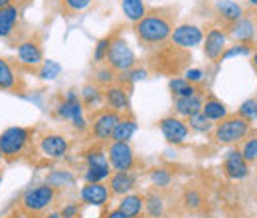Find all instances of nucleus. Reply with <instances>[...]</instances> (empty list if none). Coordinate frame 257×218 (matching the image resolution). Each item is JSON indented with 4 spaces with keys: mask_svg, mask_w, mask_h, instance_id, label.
Returning a JSON list of instances; mask_svg holds the SVG:
<instances>
[{
    "mask_svg": "<svg viewBox=\"0 0 257 218\" xmlns=\"http://www.w3.org/2000/svg\"><path fill=\"white\" fill-rule=\"evenodd\" d=\"M202 40H204V32L200 30L198 26H194V24H180V26L174 28L168 42H172L178 48L192 50L198 44H202Z\"/></svg>",
    "mask_w": 257,
    "mask_h": 218,
    "instance_id": "2eb2a0df",
    "label": "nucleus"
},
{
    "mask_svg": "<svg viewBox=\"0 0 257 218\" xmlns=\"http://www.w3.org/2000/svg\"><path fill=\"white\" fill-rule=\"evenodd\" d=\"M0 183H2V171H0Z\"/></svg>",
    "mask_w": 257,
    "mask_h": 218,
    "instance_id": "8fccbe9b",
    "label": "nucleus"
},
{
    "mask_svg": "<svg viewBox=\"0 0 257 218\" xmlns=\"http://www.w3.org/2000/svg\"><path fill=\"white\" fill-rule=\"evenodd\" d=\"M28 90L26 78L22 74V65L10 62V58L0 56V92L24 95Z\"/></svg>",
    "mask_w": 257,
    "mask_h": 218,
    "instance_id": "0eeeda50",
    "label": "nucleus"
},
{
    "mask_svg": "<svg viewBox=\"0 0 257 218\" xmlns=\"http://www.w3.org/2000/svg\"><path fill=\"white\" fill-rule=\"evenodd\" d=\"M0 161H2V151H0Z\"/></svg>",
    "mask_w": 257,
    "mask_h": 218,
    "instance_id": "3c124183",
    "label": "nucleus"
},
{
    "mask_svg": "<svg viewBox=\"0 0 257 218\" xmlns=\"http://www.w3.org/2000/svg\"><path fill=\"white\" fill-rule=\"evenodd\" d=\"M18 52V63L26 69H38L44 60V34L42 32H32L30 36L22 38L16 46Z\"/></svg>",
    "mask_w": 257,
    "mask_h": 218,
    "instance_id": "423d86ee",
    "label": "nucleus"
},
{
    "mask_svg": "<svg viewBox=\"0 0 257 218\" xmlns=\"http://www.w3.org/2000/svg\"><path fill=\"white\" fill-rule=\"evenodd\" d=\"M178 20V6L174 4H162L155 8H147L145 16L133 24V32L145 50H155L162 44H166L176 28Z\"/></svg>",
    "mask_w": 257,
    "mask_h": 218,
    "instance_id": "f257e3e1",
    "label": "nucleus"
},
{
    "mask_svg": "<svg viewBox=\"0 0 257 218\" xmlns=\"http://www.w3.org/2000/svg\"><path fill=\"white\" fill-rule=\"evenodd\" d=\"M182 202H184V206H186L188 210H198V208L202 206L204 198H202L200 190H196V188H186L184 194H182Z\"/></svg>",
    "mask_w": 257,
    "mask_h": 218,
    "instance_id": "c9c22d12",
    "label": "nucleus"
},
{
    "mask_svg": "<svg viewBox=\"0 0 257 218\" xmlns=\"http://www.w3.org/2000/svg\"><path fill=\"white\" fill-rule=\"evenodd\" d=\"M46 185H50V187H54V188L71 187V185H73V175H71L69 171H54L52 175H48Z\"/></svg>",
    "mask_w": 257,
    "mask_h": 218,
    "instance_id": "72a5a7b5",
    "label": "nucleus"
},
{
    "mask_svg": "<svg viewBox=\"0 0 257 218\" xmlns=\"http://www.w3.org/2000/svg\"><path fill=\"white\" fill-rule=\"evenodd\" d=\"M249 131H251V121L233 113V115H225L222 121L216 123V127L212 129V139L218 145H235L241 143Z\"/></svg>",
    "mask_w": 257,
    "mask_h": 218,
    "instance_id": "20e7f679",
    "label": "nucleus"
},
{
    "mask_svg": "<svg viewBox=\"0 0 257 218\" xmlns=\"http://www.w3.org/2000/svg\"><path fill=\"white\" fill-rule=\"evenodd\" d=\"M253 18H255V24H257V8H253Z\"/></svg>",
    "mask_w": 257,
    "mask_h": 218,
    "instance_id": "09e8293b",
    "label": "nucleus"
},
{
    "mask_svg": "<svg viewBox=\"0 0 257 218\" xmlns=\"http://www.w3.org/2000/svg\"><path fill=\"white\" fill-rule=\"evenodd\" d=\"M239 153L241 157L247 161V163H253L257 159V131H249L247 137L241 141V147H239Z\"/></svg>",
    "mask_w": 257,
    "mask_h": 218,
    "instance_id": "7c9ffc66",
    "label": "nucleus"
},
{
    "mask_svg": "<svg viewBox=\"0 0 257 218\" xmlns=\"http://www.w3.org/2000/svg\"><path fill=\"white\" fill-rule=\"evenodd\" d=\"M60 69H62L60 63L52 62V60H46V62L38 67V76L44 78V80H54L60 74Z\"/></svg>",
    "mask_w": 257,
    "mask_h": 218,
    "instance_id": "58836bf2",
    "label": "nucleus"
},
{
    "mask_svg": "<svg viewBox=\"0 0 257 218\" xmlns=\"http://www.w3.org/2000/svg\"><path fill=\"white\" fill-rule=\"evenodd\" d=\"M20 10H22L20 2L0 8V38H10L16 32L18 20H20Z\"/></svg>",
    "mask_w": 257,
    "mask_h": 218,
    "instance_id": "aec40b11",
    "label": "nucleus"
},
{
    "mask_svg": "<svg viewBox=\"0 0 257 218\" xmlns=\"http://www.w3.org/2000/svg\"><path fill=\"white\" fill-rule=\"evenodd\" d=\"M192 54L190 50L178 48L172 42H166L155 50H149L147 56V67L155 74H164V76H178L184 74L190 65Z\"/></svg>",
    "mask_w": 257,
    "mask_h": 218,
    "instance_id": "f03ea898",
    "label": "nucleus"
},
{
    "mask_svg": "<svg viewBox=\"0 0 257 218\" xmlns=\"http://www.w3.org/2000/svg\"><path fill=\"white\" fill-rule=\"evenodd\" d=\"M212 12H214V18H216V24L222 30H225L227 26L235 24L245 14V8L235 0H216L214 6H212Z\"/></svg>",
    "mask_w": 257,
    "mask_h": 218,
    "instance_id": "ddd939ff",
    "label": "nucleus"
},
{
    "mask_svg": "<svg viewBox=\"0 0 257 218\" xmlns=\"http://www.w3.org/2000/svg\"><path fill=\"white\" fill-rule=\"evenodd\" d=\"M105 62L109 67H113L117 74L121 71H128L137 65V56L133 52V48L128 46V42L123 38L121 30L113 32L107 54H105Z\"/></svg>",
    "mask_w": 257,
    "mask_h": 218,
    "instance_id": "39448f33",
    "label": "nucleus"
},
{
    "mask_svg": "<svg viewBox=\"0 0 257 218\" xmlns=\"http://www.w3.org/2000/svg\"><path fill=\"white\" fill-rule=\"evenodd\" d=\"M135 131H137V121L133 117H121L119 123L115 125V129H113L111 141H123V143H127L128 139L135 135Z\"/></svg>",
    "mask_w": 257,
    "mask_h": 218,
    "instance_id": "cd10ccee",
    "label": "nucleus"
},
{
    "mask_svg": "<svg viewBox=\"0 0 257 218\" xmlns=\"http://www.w3.org/2000/svg\"><path fill=\"white\" fill-rule=\"evenodd\" d=\"M56 200V188L50 185H38L34 188H28L22 198H20V206L30 212V214H38L44 212L46 208H50Z\"/></svg>",
    "mask_w": 257,
    "mask_h": 218,
    "instance_id": "6e6552de",
    "label": "nucleus"
},
{
    "mask_svg": "<svg viewBox=\"0 0 257 218\" xmlns=\"http://www.w3.org/2000/svg\"><path fill=\"white\" fill-rule=\"evenodd\" d=\"M247 4H249L251 8H257V0H247Z\"/></svg>",
    "mask_w": 257,
    "mask_h": 218,
    "instance_id": "49530a36",
    "label": "nucleus"
},
{
    "mask_svg": "<svg viewBox=\"0 0 257 218\" xmlns=\"http://www.w3.org/2000/svg\"><path fill=\"white\" fill-rule=\"evenodd\" d=\"M107 218H128L125 212H121L119 208H115V210H111L109 214H107Z\"/></svg>",
    "mask_w": 257,
    "mask_h": 218,
    "instance_id": "c03bdc74",
    "label": "nucleus"
},
{
    "mask_svg": "<svg viewBox=\"0 0 257 218\" xmlns=\"http://www.w3.org/2000/svg\"><path fill=\"white\" fill-rule=\"evenodd\" d=\"M87 169H111L109 161H107V155L101 151V149H91L87 155Z\"/></svg>",
    "mask_w": 257,
    "mask_h": 218,
    "instance_id": "f704fd0d",
    "label": "nucleus"
},
{
    "mask_svg": "<svg viewBox=\"0 0 257 218\" xmlns=\"http://www.w3.org/2000/svg\"><path fill=\"white\" fill-rule=\"evenodd\" d=\"M40 151L48 159H64L69 151V139L62 133H48L40 139Z\"/></svg>",
    "mask_w": 257,
    "mask_h": 218,
    "instance_id": "dca6fc26",
    "label": "nucleus"
},
{
    "mask_svg": "<svg viewBox=\"0 0 257 218\" xmlns=\"http://www.w3.org/2000/svg\"><path fill=\"white\" fill-rule=\"evenodd\" d=\"M227 38L235 40L237 44H243V46H253L257 40V24L255 18H253V8L251 10H245V14L231 26L225 28Z\"/></svg>",
    "mask_w": 257,
    "mask_h": 218,
    "instance_id": "9b49d317",
    "label": "nucleus"
},
{
    "mask_svg": "<svg viewBox=\"0 0 257 218\" xmlns=\"http://www.w3.org/2000/svg\"><path fill=\"white\" fill-rule=\"evenodd\" d=\"M202 115H206L210 121H222L229 113H227V107L222 99H218L212 94H206L204 95V105H202Z\"/></svg>",
    "mask_w": 257,
    "mask_h": 218,
    "instance_id": "b1692460",
    "label": "nucleus"
},
{
    "mask_svg": "<svg viewBox=\"0 0 257 218\" xmlns=\"http://www.w3.org/2000/svg\"><path fill=\"white\" fill-rule=\"evenodd\" d=\"M93 78H95V82H93V84H97L99 88H107V86H111V84H115V82H117V71L105 63V65L97 67L95 74H93Z\"/></svg>",
    "mask_w": 257,
    "mask_h": 218,
    "instance_id": "473e14b6",
    "label": "nucleus"
},
{
    "mask_svg": "<svg viewBox=\"0 0 257 218\" xmlns=\"http://www.w3.org/2000/svg\"><path fill=\"white\" fill-rule=\"evenodd\" d=\"M48 218H62V216H60L58 212H54V214H50V216H48Z\"/></svg>",
    "mask_w": 257,
    "mask_h": 218,
    "instance_id": "de8ad7c7",
    "label": "nucleus"
},
{
    "mask_svg": "<svg viewBox=\"0 0 257 218\" xmlns=\"http://www.w3.org/2000/svg\"><path fill=\"white\" fill-rule=\"evenodd\" d=\"M103 101L107 103V109L111 111H117V113H123V111H128L131 107V99H128V92L125 86L121 84H111L103 90Z\"/></svg>",
    "mask_w": 257,
    "mask_h": 218,
    "instance_id": "f3484780",
    "label": "nucleus"
},
{
    "mask_svg": "<svg viewBox=\"0 0 257 218\" xmlns=\"http://www.w3.org/2000/svg\"><path fill=\"white\" fill-rule=\"evenodd\" d=\"M151 181H153V185L159 188H164L170 185V181H172V175H170V171L168 169H153L151 171Z\"/></svg>",
    "mask_w": 257,
    "mask_h": 218,
    "instance_id": "4c0bfd02",
    "label": "nucleus"
},
{
    "mask_svg": "<svg viewBox=\"0 0 257 218\" xmlns=\"http://www.w3.org/2000/svg\"><path fill=\"white\" fill-rule=\"evenodd\" d=\"M159 127H161L164 139H166L168 143H172V145L184 143V141L188 139V135H190L188 123H186L184 119H180V117H174V115L162 117L161 121H159Z\"/></svg>",
    "mask_w": 257,
    "mask_h": 218,
    "instance_id": "4468645a",
    "label": "nucleus"
},
{
    "mask_svg": "<svg viewBox=\"0 0 257 218\" xmlns=\"http://www.w3.org/2000/svg\"><path fill=\"white\" fill-rule=\"evenodd\" d=\"M137 185V177L133 175V171H115L111 177H109V192L115 194V196H125L128 194Z\"/></svg>",
    "mask_w": 257,
    "mask_h": 218,
    "instance_id": "6ab92c4d",
    "label": "nucleus"
},
{
    "mask_svg": "<svg viewBox=\"0 0 257 218\" xmlns=\"http://www.w3.org/2000/svg\"><path fill=\"white\" fill-rule=\"evenodd\" d=\"M202 48H204L206 60H210L212 63H220L224 60V54L227 50V34L218 24L208 26V30L204 32Z\"/></svg>",
    "mask_w": 257,
    "mask_h": 218,
    "instance_id": "1a4fd4ad",
    "label": "nucleus"
},
{
    "mask_svg": "<svg viewBox=\"0 0 257 218\" xmlns=\"http://www.w3.org/2000/svg\"><path fill=\"white\" fill-rule=\"evenodd\" d=\"M103 101V92L97 84H85L83 90H81V103L87 105V107H93L95 103Z\"/></svg>",
    "mask_w": 257,
    "mask_h": 218,
    "instance_id": "2f4dec72",
    "label": "nucleus"
},
{
    "mask_svg": "<svg viewBox=\"0 0 257 218\" xmlns=\"http://www.w3.org/2000/svg\"><path fill=\"white\" fill-rule=\"evenodd\" d=\"M58 115L62 119H71V121L81 119L83 117V103H81V99L73 92H69V94L65 95L64 101L58 105Z\"/></svg>",
    "mask_w": 257,
    "mask_h": 218,
    "instance_id": "4be33fe9",
    "label": "nucleus"
},
{
    "mask_svg": "<svg viewBox=\"0 0 257 218\" xmlns=\"http://www.w3.org/2000/svg\"><path fill=\"white\" fill-rule=\"evenodd\" d=\"M119 210L125 212L128 218H141L143 210H145V198L141 194H125L119 200Z\"/></svg>",
    "mask_w": 257,
    "mask_h": 218,
    "instance_id": "a878e982",
    "label": "nucleus"
},
{
    "mask_svg": "<svg viewBox=\"0 0 257 218\" xmlns=\"http://www.w3.org/2000/svg\"><path fill=\"white\" fill-rule=\"evenodd\" d=\"M186 123H188L190 129L198 131V133H208V131H212V121H210L206 115H202V113H196L192 117H188Z\"/></svg>",
    "mask_w": 257,
    "mask_h": 218,
    "instance_id": "e433bc0d",
    "label": "nucleus"
},
{
    "mask_svg": "<svg viewBox=\"0 0 257 218\" xmlns=\"http://www.w3.org/2000/svg\"><path fill=\"white\" fill-rule=\"evenodd\" d=\"M34 129L32 127H8L0 133V151L2 161L16 163L20 161L24 153H28L32 145Z\"/></svg>",
    "mask_w": 257,
    "mask_h": 218,
    "instance_id": "7ed1b4c3",
    "label": "nucleus"
},
{
    "mask_svg": "<svg viewBox=\"0 0 257 218\" xmlns=\"http://www.w3.org/2000/svg\"><path fill=\"white\" fill-rule=\"evenodd\" d=\"M111 36H113V34H107L105 38H101V40L97 42L95 52H93V60H95L97 63H99V62H103V60H105V54H107V48H109V42H111Z\"/></svg>",
    "mask_w": 257,
    "mask_h": 218,
    "instance_id": "a19ab883",
    "label": "nucleus"
},
{
    "mask_svg": "<svg viewBox=\"0 0 257 218\" xmlns=\"http://www.w3.org/2000/svg\"><path fill=\"white\" fill-rule=\"evenodd\" d=\"M79 196H81V200H83L85 204L103 206V204L109 200L111 192H109L107 185H103V183H85V187L81 188Z\"/></svg>",
    "mask_w": 257,
    "mask_h": 218,
    "instance_id": "412c9836",
    "label": "nucleus"
},
{
    "mask_svg": "<svg viewBox=\"0 0 257 218\" xmlns=\"http://www.w3.org/2000/svg\"><path fill=\"white\" fill-rule=\"evenodd\" d=\"M204 95H192V97H178L174 99V111L180 117H192L196 113H202V105H204Z\"/></svg>",
    "mask_w": 257,
    "mask_h": 218,
    "instance_id": "5701e85b",
    "label": "nucleus"
},
{
    "mask_svg": "<svg viewBox=\"0 0 257 218\" xmlns=\"http://www.w3.org/2000/svg\"><path fill=\"white\" fill-rule=\"evenodd\" d=\"M56 2H58V10L64 18H73V16L81 14L83 10H87L93 0H56Z\"/></svg>",
    "mask_w": 257,
    "mask_h": 218,
    "instance_id": "bb28decb",
    "label": "nucleus"
},
{
    "mask_svg": "<svg viewBox=\"0 0 257 218\" xmlns=\"http://www.w3.org/2000/svg\"><path fill=\"white\" fill-rule=\"evenodd\" d=\"M237 115H241V117L247 119V121L257 119V99H247V101H243L241 107L237 109Z\"/></svg>",
    "mask_w": 257,
    "mask_h": 218,
    "instance_id": "ea45409f",
    "label": "nucleus"
},
{
    "mask_svg": "<svg viewBox=\"0 0 257 218\" xmlns=\"http://www.w3.org/2000/svg\"><path fill=\"white\" fill-rule=\"evenodd\" d=\"M202 78H204V74H202V69H186L184 71V80L186 82H190V84H200L202 82Z\"/></svg>",
    "mask_w": 257,
    "mask_h": 218,
    "instance_id": "79ce46f5",
    "label": "nucleus"
},
{
    "mask_svg": "<svg viewBox=\"0 0 257 218\" xmlns=\"http://www.w3.org/2000/svg\"><path fill=\"white\" fill-rule=\"evenodd\" d=\"M168 88H170V92H172V95H174V99H178V97H192V95L206 94V90H204L202 86H198V84H190V82H186L184 78H172V80L168 82Z\"/></svg>",
    "mask_w": 257,
    "mask_h": 218,
    "instance_id": "393cba45",
    "label": "nucleus"
},
{
    "mask_svg": "<svg viewBox=\"0 0 257 218\" xmlns=\"http://www.w3.org/2000/svg\"><path fill=\"white\" fill-rule=\"evenodd\" d=\"M145 210H147V216L149 218L162 216V212H164V198H162L161 192H157V190L147 192V196H145Z\"/></svg>",
    "mask_w": 257,
    "mask_h": 218,
    "instance_id": "c85d7f7f",
    "label": "nucleus"
},
{
    "mask_svg": "<svg viewBox=\"0 0 257 218\" xmlns=\"http://www.w3.org/2000/svg\"><path fill=\"white\" fill-rule=\"evenodd\" d=\"M119 119H121V113L111 111V109H99V111L93 113V117L89 121L91 135L99 143H105L107 139H111L113 129H115V125L119 123Z\"/></svg>",
    "mask_w": 257,
    "mask_h": 218,
    "instance_id": "f8f14e48",
    "label": "nucleus"
},
{
    "mask_svg": "<svg viewBox=\"0 0 257 218\" xmlns=\"http://www.w3.org/2000/svg\"><path fill=\"white\" fill-rule=\"evenodd\" d=\"M251 65H253V69L257 71V48L255 52H253V56H251Z\"/></svg>",
    "mask_w": 257,
    "mask_h": 218,
    "instance_id": "a18cd8bd",
    "label": "nucleus"
},
{
    "mask_svg": "<svg viewBox=\"0 0 257 218\" xmlns=\"http://www.w3.org/2000/svg\"><path fill=\"white\" fill-rule=\"evenodd\" d=\"M107 161L113 171H133L137 165V155L131 143L123 141H111L107 147Z\"/></svg>",
    "mask_w": 257,
    "mask_h": 218,
    "instance_id": "9d476101",
    "label": "nucleus"
},
{
    "mask_svg": "<svg viewBox=\"0 0 257 218\" xmlns=\"http://www.w3.org/2000/svg\"><path fill=\"white\" fill-rule=\"evenodd\" d=\"M224 173H225V177L231 179V181H239V179H245V177H247L249 167H247V161L241 157L239 149H231V151L225 153Z\"/></svg>",
    "mask_w": 257,
    "mask_h": 218,
    "instance_id": "a211bd4d",
    "label": "nucleus"
},
{
    "mask_svg": "<svg viewBox=\"0 0 257 218\" xmlns=\"http://www.w3.org/2000/svg\"><path fill=\"white\" fill-rule=\"evenodd\" d=\"M121 6H123L125 16H127L133 24H135V22H139V20L145 16V12H147L145 0H123V2H121Z\"/></svg>",
    "mask_w": 257,
    "mask_h": 218,
    "instance_id": "c756f323",
    "label": "nucleus"
},
{
    "mask_svg": "<svg viewBox=\"0 0 257 218\" xmlns=\"http://www.w3.org/2000/svg\"><path fill=\"white\" fill-rule=\"evenodd\" d=\"M77 212H79V206H77V204H67V206L62 208L60 216L62 218H75L77 216Z\"/></svg>",
    "mask_w": 257,
    "mask_h": 218,
    "instance_id": "37998d69",
    "label": "nucleus"
}]
</instances>
